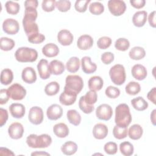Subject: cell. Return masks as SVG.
I'll use <instances>...</instances> for the list:
<instances>
[{
	"label": "cell",
	"instance_id": "obj_1",
	"mask_svg": "<svg viewBox=\"0 0 156 156\" xmlns=\"http://www.w3.org/2000/svg\"><path fill=\"white\" fill-rule=\"evenodd\" d=\"M132 119V115L128 105L120 104L116 107L115 118L116 125L122 127H127Z\"/></svg>",
	"mask_w": 156,
	"mask_h": 156
},
{
	"label": "cell",
	"instance_id": "obj_2",
	"mask_svg": "<svg viewBox=\"0 0 156 156\" xmlns=\"http://www.w3.org/2000/svg\"><path fill=\"white\" fill-rule=\"evenodd\" d=\"M51 137L46 133L37 135L30 134L26 138L27 144L32 148H46L51 145Z\"/></svg>",
	"mask_w": 156,
	"mask_h": 156
},
{
	"label": "cell",
	"instance_id": "obj_3",
	"mask_svg": "<svg viewBox=\"0 0 156 156\" xmlns=\"http://www.w3.org/2000/svg\"><path fill=\"white\" fill-rule=\"evenodd\" d=\"M16 60L20 62H34L38 57L37 51L27 47L19 48L15 53Z\"/></svg>",
	"mask_w": 156,
	"mask_h": 156
},
{
	"label": "cell",
	"instance_id": "obj_4",
	"mask_svg": "<svg viewBox=\"0 0 156 156\" xmlns=\"http://www.w3.org/2000/svg\"><path fill=\"white\" fill-rule=\"evenodd\" d=\"M111 80L116 85H121L126 81V71L123 65L116 64L113 66L109 71Z\"/></svg>",
	"mask_w": 156,
	"mask_h": 156
},
{
	"label": "cell",
	"instance_id": "obj_5",
	"mask_svg": "<svg viewBox=\"0 0 156 156\" xmlns=\"http://www.w3.org/2000/svg\"><path fill=\"white\" fill-rule=\"evenodd\" d=\"M83 82L82 77L78 75H68L65 79V86L66 88L76 94H79L82 90Z\"/></svg>",
	"mask_w": 156,
	"mask_h": 156
},
{
	"label": "cell",
	"instance_id": "obj_6",
	"mask_svg": "<svg viewBox=\"0 0 156 156\" xmlns=\"http://www.w3.org/2000/svg\"><path fill=\"white\" fill-rule=\"evenodd\" d=\"M108 7L110 12L114 16H118L122 15L126 10L124 1L121 0H110L108 1Z\"/></svg>",
	"mask_w": 156,
	"mask_h": 156
},
{
	"label": "cell",
	"instance_id": "obj_7",
	"mask_svg": "<svg viewBox=\"0 0 156 156\" xmlns=\"http://www.w3.org/2000/svg\"><path fill=\"white\" fill-rule=\"evenodd\" d=\"M10 97L15 101H20L26 95V89L20 84L15 83L10 86L7 89Z\"/></svg>",
	"mask_w": 156,
	"mask_h": 156
},
{
	"label": "cell",
	"instance_id": "obj_8",
	"mask_svg": "<svg viewBox=\"0 0 156 156\" xmlns=\"http://www.w3.org/2000/svg\"><path fill=\"white\" fill-rule=\"evenodd\" d=\"M113 115V110L111 106L107 104H102L99 105L96 110V115L101 120L108 121Z\"/></svg>",
	"mask_w": 156,
	"mask_h": 156
},
{
	"label": "cell",
	"instance_id": "obj_9",
	"mask_svg": "<svg viewBox=\"0 0 156 156\" xmlns=\"http://www.w3.org/2000/svg\"><path fill=\"white\" fill-rule=\"evenodd\" d=\"M29 121L35 125H38L43 122V112L41 108L35 106L30 108L28 114Z\"/></svg>",
	"mask_w": 156,
	"mask_h": 156
},
{
	"label": "cell",
	"instance_id": "obj_10",
	"mask_svg": "<svg viewBox=\"0 0 156 156\" xmlns=\"http://www.w3.org/2000/svg\"><path fill=\"white\" fill-rule=\"evenodd\" d=\"M2 29L5 33L9 35H15L19 31V23L15 19L7 18L2 23Z\"/></svg>",
	"mask_w": 156,
	"mask_h": 156
},
{
	"label": "cell",
	"instance_id": "obj_11",
	"mask_svg": "<svg viewBox=\"0 0 156 156\" xmlns=\"http://www.w3.org/2000/svg\"><path fill=\"white\" fill-rule=\"evenodd\" d=\"M77 95L75 92L64 87V91L60 95L59 101L62 105H71L76 102Z\"/></svg>",
	"mask_w": 156,
	"mask_h": 156
},
{
	"label": "cell",
	"instance_id": "obj_12",
	"mask_svg": "<svg viewBox=\"0 0 156 156\" xmlns=\"http://www.w3.org/2000/svg\"><path fill=\"white\" fill-rule=\"evenodd\" d=\"M24 133V127L20 122H13L8 128V133L10 137L14 140L21 138Z\"/></svg>",
	"mask_w": 156,
	"mask_h": 156
},
{
	"label": "cell",
	"instance_id": "obj_13",
	"mask_svg": "<svg viewBox=\"0 0 156 156\" xmlns=\"http://www.w3.org/2000/svg\"><path fill=\"white\" fill-rule=\"evenodd\" d=\"M23 26L26 35L28 37L39 33L37 24L33 20L23 18Z\"/></svg>",
	"mask_w": 156,
	"mask_h": 156
},
{
	"label": "cell",
	"instance_id": "obj_14",
	"mask_svg": "<svg viewBox=\"0 0 156 156\" xmlns=\"http://www.w3.org/2000/svg\"><path fill=\"white\" fill-rule=\"evenodd\" d=\"M63 115V109L62 107L58 104H54L50 105L46 111V115L50 120H57L59 119Z\"/></svg>",
	"mask_w": 156,
	"mask_h": 156
},
{
	"label": "cell",
	"instance_id": "obj_15",
	"mask_svg": "<svg viewBox=\"0 0 156 156\" xmlns=\"http://www.w3.org/2000/svg\"><path fill=\"white\" fill-rule=\"evenodd\" d=\"M74 39L73 34L66 29L60 30L57 34V40L60 44L63 46L70 45Z\"/></svg>",
	"mask_w": 156,
	"mask_h": 156
},
{
	"label": "cell",
	"instance_id": "obj_16",
	"mask_svg": "<svg viewBox=\"0 0 156 156\" xmlns=\"http://www.w3.org/2000/svg\"><path fill=\"white\" fill-rule=\"evenodd\" d=\"M37 69L39 76L42 79H48L51 74L49 70L48 62L46 59H41L40 60L37 64Z\"/></svg>",
	"mask_w": 156,
	"mask_h": 156
},
{
	"label": "cell",
	"instance_id": "obj_17",
	"mask_svg": "<svg viewBox=\"0 0 156 156\" xmlns=\"http://www.w3.org/2000/svg\"><path fill=\"white\" fill-rule=\"evenodd\" d=\"M93 45V39L89 35H82L79 37L77 41V46L81 50L90 49Z\"/></svg>",
	"mask_w": 156,
	"mask_h": 156
},
{
	"label": "cell",
	"instance_id": "obj_18",
	"mask_svg": "<svg viewBox=\"0 0 156 156\" xmlns=\"http://www.w3.org/2000/svg\"><path fill=\"white\" fill-rule=\"evenodd\" d=\"M23 80L27 83H33L37 80V74L35 69L32 67H26L23 69L21 73Z\"/></svg>",
	"mask_w": 156,
	"mask_h": 156
},
{
	"label": "cell",
	"instance_id": "obj_19",
	"mask_svg": "<svg viewBox=\"0 0 156 156\" xmlns=\"http://www.w3.org/2000/svg\"><path fill=\"white\" fill-rule=\"evenodd\" d=\"M81 65L82 71L86 74H92L96 71L97 65L96 63L91 62V58L85 56L81 59Z\"/></svg>",
	"mask_w": 156,
	"mask_h": 156
},
{
	"label": "cell",
	"instance_id": "obj_20",
	"mask_svg": "<svg viewBox=\"0 0 156 156\" xmlns=\"http://www.w3.org/2000/svg\"><path fill=\"white\" fill-rule=\"evenodd\" d=\"M131 73L132 76L136 80H144L147 74L146 68L142 65L136 64L132 68Z\"/></svg>",
	"mask_w": 156,
	"mask_h": 156
},
{
	"label": "cell",
	"instance_id": "obj_21",
	"mask_svg": "<svg viewBox=\"0 0 156 156\" xmlns=\"http://www.w3.org/2000/svg\"><path fill=\"white\" fill-rule=\"evenodd\" d=\"M108 131L106 125L102 123H98L93 129V134L96 139L102 140L107 136Z\"/></svg>",
	"mask_w": 156,
	"mask_h": 156
},
{
	"label": "cell",
	"instance_id": "obj_22",
	"mask_svg": "<svg viewBox=\"0 0 156 156\" xmlns=\"http://www.w3.org/2000/svg\"><path fill=\"white\" fill-rule=\"evenodd\" d=\"M9 111L13 118H21L25 114L26 109L22 104L13 103L9 106Z\"/></svg>",
	"mask_w": 156,
	"mask_h": 156
},
{
	"label": "cell",
	"instance_id": "obj_23",
	"mask_svg": "<svg viewBox=\"0 0 156 156\" xmlns=\"http://www.w3.org/2000/svg\"><path fill=\"white\" fill-rule=\"evenodd\" d=\"M147 18V13L145 10L138 11L134 13L132 17V22L135 26L138 27H143L146 21Z\"/></svg>",
	"mask_w": 156,
	"mask_h": 156
},
{
	"label": "cell",
	"instance_id": "obj_24",
	"mask_svg": "<svg viewBox=\"0 0 156 156\" xmlns=\"http://www.w3.org/2000/svg\"><path fill=\"white\" fill-rule=\"evenodd\" d=\"M60 51L58 47L54 43H48L42 48V53L47 57H54L57 56Z\"/></svg>",
	"mask_w": 156,
	"mask_h": 156
},
{
	"label": "cell",
	"instance_id": "obj_25",
	"mask_svg": "<svg viewBox=\"0 0 156 156\" xmlns=\"http://www.w3.org/2000/svg\"><path fill=\"white\" fill-rule=\"evenodd\" d=\"M49 66L51 74L54 75L62 74L65 69L64 64L58 60H52L50 62Z\"/></svg>",
	"mask_w": 156,
	"mask_h": 156
},
{
	"label": "cell",
	"instance_id": "obj_26",
	"mask_svg": "<svg viewBox=\"0 0 156 156\" xmlns=\"http://www.w3.org/2000/svg\"><path fill=\"white\" fill-rule=\"evenodd\" d=\"M104 85L103 79L98 76H94L90 78L88 82V88L90 90L94 91H99L101 90Z\"/></svg>",
	"mask_w": 156,
	"mask_h": 156
},
{
	"label": "cell",
	"instance_id": "obj_27",
	"mask_svg": "<svg viewBox=\"0 0 156 156\" xmlns=\"http://www.w3.org/2000/svg\"><path fill=\"white\" fill-rule=\"evenodd\" d=\"M54 134L58 138H65L69 134V128L67 125L63 122L56 124L53 127Z\"/></svg>",
	"mask_w": 156,
	"mask_h": 156
},
{
	"label": "cell",
	"instance_id": "obj_28",
	"mask_svg": "<svg viewBox=\"0 0 156 156\" xmlns=\"http://www.w3.org/2000/svg\"><path fill=\"white\" fill-rule=\"evenodd\" d=\"M143 130L142 127L138 124L132 125L128 130V135L132 140H139L143 135Z\"/></svg>",
	"mask_w": 156,
	"mask_h": 156
},
{
	"label": "cell",
	"instance_id": "obj_29",
	"mask_svg": "<svg viewBox=\"0 0 156 156\" xmlns=\"http://www.w3.org/2000/svg\"><path fill=\"white\" fill-rule=\"evenodd\" d=\"M129 55L132 60H139L145 57L146 51L142 47L135 46L130 49L129 53Z\"/></svg>",
	"mask_w": 156,
	"mask_h": 156
},
{
	"label": "cell",
	"instance_id": "obj_30",
	"mask_svg": "<svg viewBox=\"0 0 156 156\" xmlns=\"http://www.w3.org/2000/svg\"><path fill=\"white\" fill-rule=\"evenodd\" d=\"M77 150V145L72 141H68L65 143L61 147L62 152L66 155L74 154Z\"/></svg>",
	"mask_w": 156,
	"mask_h": 156
},
{
	"label": "cell",
	"instance_id": "obj_31",
	"mask_svg": "<svg viewBox=\"0 0 156 156\" xmlns=\"http://www.w3.org/2000/svg\"><path fill=\"white\" fill-rule=\"evenodd\" d=\"M80 60L77 57H72L67 61L66 68L69 73H76L80 68Z\"/></svg>",
	"mask_w": 156,
	"mask_h": 156
},
{
	"label": "cell",
	"instance_id": "obj_32",
	"mask_svg": "<svg viewBox=\"0 0 156 156\" xmlns=\"http://www.w3.org/2000/svg\"><path fill=\"white\" fill-rule=\"evenodd\" d=\"M131 104L133 107L138 111H143L148 107V103L141 96L132 99Z\"/></svg>",
	"mask_w": 156,
	"mask_h": 156
},
{
	"label": "cell",
	"instance_id": "obj_33",
	"mask_svg": "<svg viewBox=\"0 0 156 156\" xmlns=\"http://www.w3.org/2000/svg\"><path fill=\"white\" fill-rule=\"evenodd\" d=\"M67 119L69 122L74 126H78L81 121V116L76 110H69L66 113Z\"/></svg>",
	"mask_w": 156,
	"mask_h": 156
},
{
	"label": "cell",
	"instance_id": "obj_34",
	"mask_svg": "<svg viewBox=\"0 0 156 156\" xmlns=\"http://www.w3.org/2000/svg\"><path fill=\"white\" fill-rule=\"evenodd\" d=\"M13 79V74L11 69L5 68L2 70L1 73V83L2 85H7L10 84Z\"/></svg>",
	"mask_w": 156,
	"mask_h": 156
},
{
	"label": "cell",
	"instance_id": "obj_35",
	"mask_svg": "<svg viewBox=\"0 0 156 156\" xmlns=\"http://www.w3.org/2000/svg\"><path fill=\"white\" fill-rule=\"evenodd\" d=\"M60 90V85L57 82H51L48 83L44 88V92L48 96H54L57 94Z\"/></svg>",
	"mask_w": 156,
	"mask_h": 156
},
{
	"label": "cell",
	"instance_id": "obj_36",
	"mask_svg": "<svg viewBox=\"0 0 156 156\" xmlns=\"http://www.w3.org/2000/svg\"><path fill=\"white\" fill-rule=\"evenodd\" d=\"M125 90L126 92L129 94V95H136L141 90V87L140 85L136 82H134V81H132L129 82L125 88Z\"/></svg>",
	"mask_w": 156,
	"mask_h": 156
},
{
	"label": "cell",
	"instance_id": "obj_37",
	"mask_svg": "<svg viewBox=\"0 0 156 156\" xmlns=\"http://www.w3.org/2000/svg\"><path fill=\"white\" fill-rule=\"evenodd\" d=\"M15 45V41L11 38L7 37H1L0 39V48L2 51H10L13 48Z\"/></svg>",
	"mask_w": 156,
	"mask_h": 156
},
{
	"label": "cell",
	"instance_id": "obj_38",
	"mask_svg": "<svg viewBox=\"0 0 156 156\" xmlns=\"http://www.w3.org/2000/svg\"><path fill=\"white\" fill-rule=\"evenodd\" d=\"M121 153L125 156H130L133 154L134 148L132 143L129 141L122 142L119 144Z\"/></svg>",
	"mask_w": 156,
	"mask_h": 156
},
{
	"label": "cell",
	"instance_id": "obj_39",
	"mask_svg": "<svg viewBox=\"0 0 156 156\" xmlns=\"http://www.w3.org/2000/svg\"><path fill=\"white\" fill-rule=\"evenodd\" d=\"M128 133L127 127H122L116 125L113 129V134L115 138L121 140L125 138Z\"/></svg>",
	"mask_w": 156,
	"mask_h": 156
},
{
	"label": "cell",
	"instance_id": "obj_40",
	"mask_svg": "<svg viewBox=\"0 0 156 156\" xmlns=\"http://www.w3.org/2000/svg\"><path fill=\"white\" fill-rule=\"evenodd\" d=\"M5 7L7 12L10 15L17 14L19 12L20 9V4L18 2L12 1H7L5 4Z\"/></svg>",
	"mask_w": 156,
	"mask_h": 156
},
{
	"label": "cell",
	"instance_id": "obj_41",
	"mask_svg": "<svg viewBox=\"0 0 156 156\" xmlns=\"http://www.w3.org/2000/svg\"><path fill=\"white\" fill-rule=\"evenodd\" d=\"M130 46L129 41L125 38H119L115 43V47L117 50L121 51H127Z\"/></svg>",
	"mask_w": 156,
	"mask_h": 156
},
{
	"label": "cell",
	"instance_id": "obj_42",
	"mask_svg": "<svg viewBox=\"0 0 156 156\" xmlns=\"http://www.w3.org/2000/svg\"><path fill=\"white\" fill-rule=\"evenodd\" d=\"M89 10L91 13L95 15H99L104 12V7L102 4L99 2H93L90 4Z\"/></svg>",
	"mask_w": 156,
	"mask_h": 156
},
{
	"label": "cell",
	"instance_id": "obj_43",
	"mask_svg": "<svg viewBox=\"0 0 156 156\" xmlns=\"http://www.w3.org/2000/svg\"><path fill=\"white\" fill-rule=\"evenodd\" d=\"M79 107L80 109L84 113L86 114H90L94 110V107L93 106V105H89L85 102V101H84L83 96L80 98L79 101Z\"/></svg>",
	"mask_w": 156,
	"mask_h": 156
},
{
	"label": "cell",
	"instance_id": "obj_44",
	"mask_svg": "<svg viewBox=\"0 0 156 156\" xmlns=\"http://www.w3.org/2000/svg\"><path fill=\"white\" fill-rule=\"evenodd\" d=\"M84 101L89 105H93L98 100V95L95 91L90 90L88 91L85 96H83Z\"/></svg>",
	"mask_w": 156,
	"mask_h": 156
},
{
	"label": "cell",
	"instance_id": "obj_45",
	"mask_svg": "<svg viewBox=\"0 0 156 156\" xmlns=\"http://www.w3.org/2000/svg\"><path fill=\"white\" fill-rule=\"evenodd\" d=\"M112 44V39L106 36L100 37L97 41V46L99 49H105L110 46Z\"/></svg>",
	"mask_w": 156,
	"mask_h": 156
},
{
	"label": "cell",
	"instance_id": "obj_46",
	"mask_svg": "<svg viewBox=\"0 0 156 156\" xmlns=\"http://www.w3.org/2000/svg\"><path fill=\"white\" fill-rule=\"evenodd\" d=\"M55 6L62 12H66L71 8V2L68 0H60L56 1Z\"/></svg>",
	"mask_w": 156,
	"mask_h": 156
},
{
	"label": "cell",
	"instance_id": "obj_47",
	"mask_svg": "<svg viewBox=\"0 0 156 156\" xmlns=\"http://www.w3.org/2000/svg\"><path fill=\"white\" fill-rule=\"evenodd\" d=\"M105 93L108 98L111 99H115L120 95V90L119 88L115 87L108 86L105 89Z\"/></svg>",
	"mask_w": 156,
	"mask_h": 156
},
{
	"label": "cell",
	"instance_id": "obj_48",
	"mask_svg": "<svg viewBox=\"0 0 156 156\" xmlns=\"http://www.w3.org/2000/svg\"><path fill=\"white\" fill-rule=\"evenodd\" d=\"M90 2V0H77L74 4V8L76 11L83 13L87 10L88 4Z\"/></svg>",
	"mask_w": 156,
	"mask_h": 156
},
{
	"label": "cell",
	"instance_id": "obj_49",
	"mask_svg": "<svg viewBox=\"0 0 156 156\" xmlns=\"http://www.w3.org/2000/svg\"><path fill=\"white\" fill-rule=\"evenodd\" d=\"M55 0H43L41 3L42 9L46 12H52L55 9Z\"/></svg>",
	"mask_w": 156,
	"mask_h": 156
},
{
	"label": "cell",
	"instance_id": "obj_50",
	"mask_svg": "<svg viewBox=\"0 0 156 156\" xmlns=\"http://www.w3.org/2000/svg\"><path fill=\"white\" fill-rule=\"evenodd\" d=\"M104 151L105 153L109 155H114L118 151V146L116 143L115 142L110 141L105 144L104 147Z\"/></svg>",
	"mask_w": 156,
	"mask_h": 156
},
{
	"label": "cell",
	"instance_id": "obj_51",
	"mask_svg": "<svg viewBox=\"0 0 156 156\" xmlns=\"http://www.w3.org/2000/svg\"><path fill=\"white\" fill-rule=\"evenodd\" d=\"M37 15H38V13L36 9H34L33 7L25 8L24 18L35 21L37 18Z\"/></svg>",
	"mask_w": 156,
	"mask_h": 156
},
{
	"label": "cell",
	"instance_id": "obj_52",
	"mask_svg": "<svg viewBox=\"0 0 156 156\" xmlns=\"http://www.w3.org/2000/svg\"><path fill=\"white\" fill-rule=\"evenodd\" d=\"M29 42L34 44H39L43 42L45 40V37L44 35L40 33H37L30 35L27 37Z\"/></svg>",
	"mask_w": 156,
	"mask_h": 156
},
{
	"label": "cell",
	"instance_id": "obj_53",
	"mask_svg": "<svg viewBox=\"0 0 156 156\" xmlns=\"http://www.w3.org/2000/svg\"><path fill=\"white\" fill-rule=\"evenodd\" d=\"M114 60V54L111 52H105L101 55V61L105 65L110 64Z\"/></svg>",
	"mask_w": 156,
	"mask_h": 156
},
{
	"label": "cell",
	"instance_id": "obj_54",
	"mask_svg": "<svg viewBox=\"0 0 156 156\" xmlns=\"http://www.w3.org/2000/svg\"><path fill=\"white\" fill-rule=\"evenodd\" d=\"M10 98L7 89H1L0 90V104L3 105L6 104Z\"/></svg>",
	"mask_w": 156,
	"mask_h": 156
},
{
	"label": "cell",
	"instance_id": "obj_55",
	"mask_svg": "<svg viewBox=\"0 0 156 156\" xmlns=\"http://www.w3.org/2000/svg\"><path fill=\"white\" fill-rule=\"evenodd\" d=\"M8 112L7 110L2 108H0V126L2 127L7 122L8 119Z\"/></svg>",
	"mask_w": 156,
	"mask_h": 156
},
{
	"label": "cell",
	"instance_id": "obj_56",
	"mask_svg": "<svg viewBox=\"0 0 156 156\" xmlns=\"http://www.w3.org/2000/svg\"><path fill=\"white\" fill-rule=\"evenodd\" d=\"M130 3L132 5V7H133L135 9H141L143 8L145 4L146 1L145 0H130Z\"/></svg>",
	"mask_w": 156,
	"mask_h": 156
},
{
	"label": "cell",
	"instance_id": "obj_57",
	"mask_svg": "<svg viewBox=\"0 0 156 156\" xmlns=\"http://www.w3.org/2000/svg\"><path fill=\"white\" fill-rule=\"evenodd\" d=\"M155 97H156V88L155 87H154L147 93V98L154 104H155Z\"/></svg>",
	"mask_w": 156,
	"mask_h": 156
},
{
	"label": "cell",
	"instance_id": "obj_58",
	"mask_svg": "<svg viewBox=\"0 0 156 156\" xmlns=\"http://www.w3.org/2000/svg\"><path fill=\"white\" fill-rule=\"evenodd\" d=\"M148 21L149 23V25L155 28L156 27V23H155V11L152 12L148 16Z\"/></svg>",
	"mask_w": 156,
	"mask_h": 156
},
{
	"label": "cell",
	"instance_id": "obj_59",
	"mask_svg": "<svg viewBox=\"0 0 156 156\" xmlns=\"http://www.w3.org/2000/svg\"><path fill=\"white\" fill-rule=\"evenodd\" d=\"M38 5V1L37 0H27L24 1V6L26 7H33L37 9Z\"/></svg>",
	"mask_w": 156,
	"mask_h": 156
},
{
	"label": "cell",
	"instance_id": "obj_60",
	"mask_svg": "<svg viewBox=\"0 0 156 156\" xmlns=\"http://www.w3.org/2000/svg\"><path fill=\"white\" fill-rule=\"evenodd\" d=\"M0 155H15V154L10 149L6 147H0Z\"/></svg>",
	"mask_w": 156,
	"mask_h": 156
},
{
	"label": "cell",
	"instance_id": "obj_61",
	"mask_svg": "<svg viewBox=\"0 0 156 156\" xmlns=\"http://www.w3.org/2000/svg\"><path fill=\"white\" fill-rule=\"evenodd\" d=\"M156 110L154 109L151 114V120L154 126H155V116H156Z\"/></svg>",
	"mask_w": 156,
	"mask_h": 156
},
{
	"label": "cell",
	"instance_id": "obj_62",
	"mask_svg": "<svg viewBox=\"0 0 156 156\" xmlns=\"http://www.w3.org/2000/svg\"><path fill=\"white\" fill-rule=\"evenodd\" d=\"M31 155H50L49 153H47L46 152L43 151H36L34 152H32L31 154Z\"/></svg>",
	"mask_w": 156,
	"mask_h": 156
}]
</instances>
